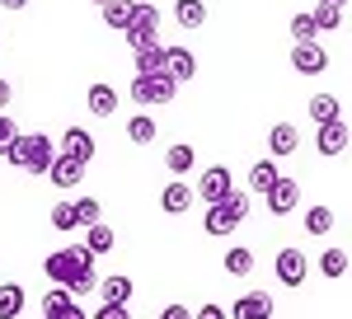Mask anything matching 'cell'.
Listing matches in <instances>:
<instances>
[{"label":"cell","instance_id":"obj_1","mask_svg":"<svg viewBox=\"0 0 352 319\" xmlns=\"http://www.w3.org/2000/svg\"><path fill=\"white\" fill-rule=\"evenodd\" d=\"M47 277H52L56 287H66L71 296H89L99 287V272H94V254L85 249V244H71V249H56L47 254Z\"/></svg>","mask_w":352,"mask_h":319},{"label":"cell","instance_id":"obj_2","mask_svg":"<svg viewBox=\"0 0 352 319\" xmlns=\"http://www.w3.org/2000/svg\"><path fill=\"white\" fill-rule=\"evenodd\" d=\"M5 160H10L14 169H24V174H47V164L56 160L52 136H43V132L14 136V141H10V151H5Z\"/></svg>","mask_w":352,"mask_h":319},{"label":"cell","instance_id":"obj_3","mask_svg":"<svg viewBox=\"0 0 352 319\" xmlns=\"http://www.w3.org/2000/svg\"><path fill=\"white\" fill-rule=\"evenodd\" d=\"M244 216H249V197H244L240 188L226 197V202H217V207H207V221H202V230L207 235H230L235 226H240Z\"/></svg>","mask_w":352,"mask_h":319},{"label":"cell","instance_id":"obj_4","mask_svg":"<svg viewBox=\"0 0 352 319\" xmlns=\"http://www.w3.org/2000/svg\"><path fill=\"white\" fill-rule=\"evenodd\" d=\"M230 192H235V179H230V169H226V164H212V169H202V179H197V188H192V197H202L207 207L226 202Z\"/></svg>","mask_w":352,"mask_h":319},{"label":"cell","instance_id":"obj_5","mask_svg":"<svg viewBox=\"0 0 352 319\" xmlns=\"http://www.w3.org/2000/svg\"><path fill=\"white\" fill-rule=\"evenodd\" d=\"M155 28H160V10H155L151 0H136V5H132V19H127V28H122V33H127V43H132V47L151 43V38H155Z\"/></svg>","mask_w":352,"mask_h":319},{"label":"cell","instance_id":"obj_6","mask_svg":"<svg viewBox=\"0 0 352 319\" xmlns=\"http://www.w3.org/2000/svg\"><path fill=\"white\" fill-rule=\"evenodd\" d=\"M174 89H179V85L164 76V71H160V76H132V99L141 108H146V104H169Z\"/></svg>","mask_w":352,"mask_h":319},{"label":"cell","instance_id":"obj_7","mask_svg":"<svg viewBox=\"0 0 352 319\" xmlns=\"http://www.w3.org/2000/svg\"><path fill=\"white\" fill-rule=\"evenodd\" d=\"M43 319H89V315L80 310V300L66 287H52V292L43 296Z\"/></svg>","mask_w":352,"mask_h":319},{"label":"cell","instance_id":"obj_8","mask_svg":"<svg viewBox=\"0 0 352 319\" xmlns=\"http://www.w3.org/2000/svg\"><path fill=\"white\" fill-rule=\"evenodd\" d=\"M292 66H296V76H320L329 66V52L320 43H296L292 47Z\"/></svg>","mask_w":352,"mask_h":319},{"label":"cell","instance_id":"obj_9","mask_svg":"<svg viewBox=\"0 0 352 319\" xmlns=\"http://www.w3.org/2000/svg\"><path fill=\"white\" fill-rule=\"evenodd\" d=\"M263 197H268V212L272 216H287V212H296V202H300V184H296V179H277Z\"/></svg>","mask_w":352,"mask_h":319},{"label":"cell","instance_id":"obj_10","mask_svg":"<svg viewBox=\"0 0 352 319\" xmlns=\"http://www.w3.org/2000/svg\"><path fill=\"white\" fill-rule=\"evenodd\" d=\"M56 155L76 160V164H89L94 160V136L85 132V127H66V136H61V151Z\"/></svg>","mask_w":352,"mask_h":319},{"label":"cell","instance_id":"obj_11","mask_svg":"<svg viewBox=\"0 0 352 319\" xmlns=\"http://www.w3.org/2000/svg\"><path fill=\"white\" fill-rule=\"evenodd\" d=\"M230 319H272V296L268 292H244L235 300V310H226Z\"/></svg>","mask_w":352,"mask_h":319},{"label":"cell","instance_id":"obj_12","mask_svg":"<svg viewBox=\"0 0 352 319\" xmlns=\"http://www.w3.org/2000/svg\"><path fill=\"white\" fill-rule=\"evenodd\" d=\"M315 146H320V155H343V151H348V122H343V118L324 122L320 136H315Z\"/></svg>","mask_w":352,"mask_h":319},{"label":"cell","instance_id":"obj_13","mask_svg":"<svg viewBox=\"0 0 352 319\" xmlns=\"http://www.w3.org/2000/svg\"><path fill=\"white\" fill-rule=\"evenodd\" d=\"M296 146H300L296 122H277V127L268 132V151H272V160H282V155H296Z\"/></svg>","mask_w":352,"mask_h":319},{"label":"cell","instance_id":"obj_14","mask_svg":"<svg viewBox=\"0 0 352 319\" xmlns=\"http://www.w3.org/2000/svg\"><path fill=\"white\" fill-rule=\"evenodd\" d=\"M164 76L174 80H192L197 76V61H192V52H184V47H164Z\"/></svg>","mask_w":352,"mask_h":319},{"label":"cell","instance_id":"obj_15","mask_svg":"<svg viewBox=\"0 0 352 319\" xmlns=\"http://www.w3.org/2000/svg\"><path fill=\"white\" fill-rule=\"evenodd\" d=\"M277 277H282L287 287H300V282H305V254H300V249H282V254H277Z\"/></svg>","mask_w":352,"mask_h":319},{"label":"cell","instance_id":"obj_16","mask_svg":"<svg viewBox=\"0 0 352 319\" xmlns=\"http://www.w3.org/2000/svg\"><path fill=\"white\" fill-rule=\"evenodd\" d=\"M47 179H52L56 188H80L85 164H76V160H66V155H56L52 164H47Z\"/></svg>","mask_w":352,"mask_h":319},{"label":"cell","instance_id":"obj_17","mask_svg":"<svg viewBox=\"0 0 352 319\" xmlns=\"http://www.w3.org/2000/svg\"><path fill=\"white\" fill-rule=\"evenodd\" d=\"M160 207H164L169 216H188V207H192V188L184 184V179H174V184L160 192Z\"/></svg>","mask_w":352,"mask_h":319},{"label":"cell","instance_id":"obj_18","mask_svg":"<svg viewBox=\"0 0 352 319\" xmlns=\"http://www.w3.org/2000/svg\"><path fill=\"white\" fill-rule=\"evenodd\" d=\"M136 52V76H160L164 71V47L151 38V43H141V47H132Z\"/></svg>","mask_w":352,"mask_h":319},{"label":"cell","instance_id":"obj_19","mask_svg":"<svg viewBox=\"0 0 352 319\" xmlns=\"http://www.w3.org/2000/svg\"><path fill=\"white\" fill-rule=\"evenodd\" d=\"M85 104H89L94 118H109V113H118V89H113V85H89Z\"/></svg>","mask_w":352,"mask_h":319},{"label":"cell","instance_id":"obj_20","mask_svg":"<svg viewBox=\"0 0 352 319\" xmlns=\"http://www.w3.org/2000/svg\"><path fill=\"white\" fill-rule=\"evenodd\" d=\"M94 292H104V305H127L132 300V277H104Z\"/></svg>","mask_w":352,"mask_h":319},{"label":"cell","instance_id":"obj_21","mask_svg":"<svg viewBox=\"0 0 352 319\" xmlns=\"http://www.w3.org/2000/svg\"><path fill=\"white\" fill-rule=\"evenodd\" d=\"M19 315H24V287L5 282L0 287V319H19Z\"/></svg>","mask_w":352,"mask_h":319},{"label":"cell","instance_id":"obj_22","mask_svg":"<svg viewBox=\"0 0 352 319\" xmlns=\"http://www.w3.org/2000/svg\"><path fill=\"white\" fill-rule=\"evenodd\" d=\"M282 174H277V160H254V169H249V188L254 192H268Z\"/></svg>","mask_w":352,"mask_h":319},{"label":"cell","instance_id":"obj_23","mask_svg":"<svg viewBox=\"0 0 352 319\" xmlns=\"http://www.w3.org/2000/svg\"><path fill=\"white\" fill-rule=\"evenodd\" d=\"M174 19L184 28H202L207 24V5H202V0H179V5H174Z\"/></svg>","mask_w":352,"mask_h":319},{"label":"cell","instance_id":"obj_24","mask_svg":"<svg viewBox=\"0 0 352 319\" xmlns=\"http://www.w3.org/2000/svg\"><path fill=\"white\" fill-rule=\"evenodd\" d=\"M127 141H132V146H151V141H155V118H151V113H136L132 122H127Z\"/></svg>","mask_w":352,"mask_h":319},{"label":"cell","instance_id":"obj_25","mask_svg":"<svg viewBox=\"0 0 352 319\" xmlns=\"http://www.w3.org/2000/svg\"><path fill=\"white\" fill-rule=\"evenodd\" d=\"M164 164H169V174H174V179H184V174H188L192 164H197V151H192V146H184V141H179V146H174V151H169V155H164Z\"/></svg>","mask_w":352,"mask_h":319},{"label":"cell","instance_id":"obj_26","mask_svg":"<svg viewBox=\"0 0 352 319\" xmlns=\"http://www.w3.org/2000/svg\"><path fill=\"white\" fill-rule=\"evenodd\" d=\"M310 118L324 127V122H333V118H343V104H338L333 94H315V99H310Z\"/></svg>","mask_w":352,"mask_h":319},{"label":"cell","instance_id":"obj_27","mask_svg":"<svg viewBox=\"0 0 352 319\" xmlns=\"http://www.w3.org/2000/svg\"><path fill=\"white\" fill-rule=\"evenodd\" d=\"M89 235H85V249L89 254H109L113 244H118V235H113V226H85Z\"/></svg>","mask_w":352,"mask_h":319},{"label":"cell","instance_id":"obj_28","mask_svg":"<svg viewBox=\"0 0 352 319\" xmlns=\"http://www.w3.org/2000/svg\"><path fill=\"white\" fill-rule=\"evenodd\" d=\"M132 5H136V0H109V5H99V10H104V24H109V28H127Z\"/></svg>","mask_w":352,"mask_h":319},{"label":"cell","instance_id":"obj_29","mask_svg":"<svg viewBox=\"0 0 352 319\" xmlns=\"http://www.w3.org/2000/svg\"><path fill=\"white\" fill-rule=\"evenodd\" d=\"M305 230L310 235H329L333 230V207H310L305 212Z\"/></svg>","mask_w":352,"mask_h":319},{"label":"cell","instance_id":"obj_30","mask_svg":"<svg viewBox=\"0 0 352 319\" xmlns=\"http://www.w3.org/2000/svg\"><path fill=\"white\" fill-rule=\"evenodd\" d=\"M320 267H324V277H343L348 272V249H324L320 254Z\"/></svg>","mask_w":352,"mask_h":319},{"label":"cell","instance_id":"obj_31","mask_svg":"<svg viewBox=\"0 0 352 319\" xmlns=\"http://www.w3.org/2000/svg\"><path fill=\"white\" fill-rule=\"evenodd\" d=\"M315 33H324V28H338L343 24V10H333V5H315Z\"/></svg>","mask_w":352,"mask_h":319},{"label":"cell","instance_id":"obj_32","mask_svg":"<svg viewBox=\"0 0 352 319\" xmlns=\"http://www.w3.org/2000/svg\"><path fill=\"white\" fill-rule=\"evenodd\" d=\"M47 221H52V230H66V235H71V230H76V207H71V202H56Z\"/></svg>","mask_w":352,"mask_h":319},{"label":"cell","instance_id":"obj_33","mask_svg":"<svg viewBox=\"0 0 352 319\" xmlns=\"http://www.w3.org/2000/svg\"><path fill=\"white\" fill-rule=\"evenodd\" d=\"M71 207H76V226H99V202H94V197H80V202H71Z\"/></svg>","mask_w":352,"mask_h":319},{"label":"cell","instance_id":"obj_34","mask_svg":"<svg viewBox=\"0 0 352 319\" xmlns=\"http://www.w3.org/2000/svg\"><path fill=\"white\" fill-rule=\"evenodd\" d=\"M249 267H254V254H249V249H230V254H226V272H230V277H244Z\"/></svg>","mask_w":352,"mask_h":319},{"label":"cell","instance_id":"obj_35","mask_svg":"<svg viewBox=\"0 0 352 319\" xmlns=\"http://www.w3.org/2000/svg\"><path fill=\"white\" fill-rule=\"evenodd\" d=\"M292 38H296V43H315V19H310V14H296V19H292Z\"/></svg>","mask_w":352,"mask_h":319},{"label":"cell","instance_id":"obj_36","mask_svg":"<svg viewBox=\"0 0 352 319\" xmlns=\"http://www.w3.org/2000/svg\"><path fill=\"white\" fill-rule=\"evenodd\" d=\"M14 122H10V113H0V155H5V151H10V141H14Z\"/></svg>","mask_w":352,"mask_h":319},{"label":"cell","instance_id":"obj_37","mask_svg":"<svg viewBox=\"0 0 352 319\" xmlns=\"http://www.w3.org/2000/svg\"><path fill=\"white\" fill-rule=\"evenodd\" d=\"M94 319H127V305H99Z\"/></svg>","mask_w":352,"mask_h":319},{"label":"cell","instance_id":"obj_38","mask_svg":"<svg viewBox=\"0 0 352 319\" xmlns=\"http://www.w3.org/2000/svg\"><path fill=\"white\" fill-rule=\"evenodd\" d=\"M160 319H192V310H188V305H164Z\"/></svg>","mask_w":352,"mask_h":319},{"label":"cell","instance_id":"obj_39","mask_svg":"<svg viewBox=\"0 0 352 319\" xmlns=\"http://www.w3.org/2000/svg\"><path fill=\"white\" fill-rule=\"evenodd\" d=\"M192 319H230V315H226L221 305H202V310H197V315H192Z\"/></svg>","mask_w":352,"mask_h":319},{"label":"cell","instance_id":"obj_40","mask_svg":"<svg viewBox=\"0 0 352 319\" xmlns=\"http://www.w3.org/2000/svg\"><path fill=\"white\" fill-rule=\"evenodd\" d=\"M10 99H14V89H10V80H0V113L10 108Z\"/></svg>","mask_w":352,"mask_h":319},{"label":"cell","instance_id":"obj_41","mask_svg":"<svg viewBox=\"0 0 352 319\" xmlns=\"http://www.w3.org/2000/svg\"><path fill=\"white\" fill-rule=\"evenodd\" d=\"M0 5H5V10H24L28 0H0Z\"/></svg>","mask_w":352,"mask_h":319},{"label":"cell","instance_id":"obj_42","mask_svg":"<svg viewBox=\"0 0 352 319\" xmlns=\"http://www.w3.org/2000/svg\"><path fill=\"white\" fill-rule=\"evenodd\" d=\"M320 5H333V10H343V5H348V0H320Z\"/></svg>","mask_w":352,"mask_h":319},{"label":"cell","instance_id":"obj_43","mask_svg":"<svg viewBox=\"0 0 352 319\" xmlns=\"http://www.w3.org/2000/svg\"><path fill=\"white\" fill-rule=\"evenodd\" d=\"M94 5H109V0H94Z\"/></svg>","mask_w":352,"mask_h":319}]
</instances>
